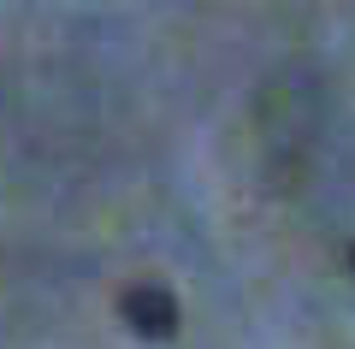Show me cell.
Instances as JSON below:
<instances>
[{"instance_id": "cell-1", "label": "cell", "mask_w": 355, "mask_h": 349, "mask_svg": "<svg viewBox=\"0 0 355 349\" xmlns=\"http://www.w3.org/2000/svg\"><path fill=\"white\" fill-rule=\"evenodd\" d=\"M119 314H125V325L137 337H154V343L178 337V296L166 284H130L119 296Z\"/></svg>"}, {"instance_id": "cell-2", "label": "cell", "mask_w": 355, "mask_h": 349, "mask_svg": "<svg viewBox=\"0 0 355 349\" xmlns=\"http://www.w3.org/2000/svg\"><path fill=\"white\" fill-rule=\"evenodd\" d=\"M349 266H355V255H349Z\"/></svg>"}]
</instances>
